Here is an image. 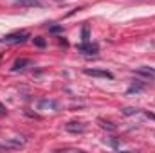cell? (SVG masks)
Here are the masks:
<instances>
[{"mask_svg":"<svg viewBox=\"0 0 155 153\" xmlns=\"http://www.w3.org/2000/svg\"><path fill=\"white\" fill-rule=\"evenodd\" d=\"M78 50H79V52H83V54H87V56H96V54L99 52V47H97L96 43L83 41V43H79V45H78Z\"/></svg>","mask_w":155,"mask_h":153,"instance_id":"1","label":"cell"},{"mask_svg":"<svg viewBox=\"0 0 155 153\" xmlns=\"http://www.w3.org/2000/svg\"><path fill=\"white\" fill-rule=\"evenodd\" d=\"M27 38H29V33L22 31V33H13V34H7V36L4 38V41H5V43H11V45H16V43H24Z\"/></svg>","mask_w":155,"mask_h":153,"instance_id":"2","label":"cell"},{"mask_svg":"<svg viewBox=\"0 0 155 153\" xmlns=\"http://www.w3.org/2000/svg\"><path fill=\"white\" fill-rule=\"evenodd\" d=\"M85 74L92 77H105V79H114V74L108 70H101V69H85Z\"/></svg>","mask_w":155,"mask_h":153,"instance_id":"3","label":"cell"},{"mask_svg":"<svg viewBox=\"0 0 155 153\" xmlns=\"http://www.w3.org/2000/svg\"><path fill=\"white\" fill-rule=\"evenodd\" d=\"M135 74L146 77V79H153L155 81V69H150V67H139V69L135 70Z\"/></svg>","mask_w":155,"mask_h":153,"instance_id":"4","label":"cell"},{"mask_svg":"<svg viewBox=\"0 0 155 153\" xmlns=\"http://www.w3.org/2000/svg\"><path fill=\"white\" fill-rule=\"evenodd\" d=\"M40 110H43V108H52L54 112H58L60 110V105L56 103V101H52V99H43V101H40Z\"/></svg>","mask_w":155,"mask_h":153,"instance_id":"5","label":"cell"},{"mask_svg":"<svg viewBox=\"0 0 155 153\" xmlns=\"http://www.w3.org/2000/svg\"><path fill=\"white\" fill-rule=\"evenodd\" d=\"M15 4L20 7H41L40 0H15Z\"/></svg>","mask_w":155,"mask_h":153,"instance_id":"6","label":"cell"},{"mask_svg":"<svg viewBox=\"0 0 155 153\" xmlns=\"http://www.w3.org/2000/svg\"><path fill=\"white\" fill-rule=\"evenodd\" d=\"M65 130L71 132V133H83V132H85V126H83L81 122H69V124L65 126Z\"/></svg>","mask_w":155,"mask_h":153,"instance_id":"7","label":"cell"},{"mask_svg":"<svg viewBox=\"0 0 155 153\" xmlns=\"http://www.w3.org/2000/svg\"><path fill=\"white\" fill-rule=\"evenodd\" d=\"M143 90H144V85H143L141 81H134L132 86L126 90V94H128V96H132V94H141Z\"/></svg>","mask_w":155,"mask_h":153,"instance_id":"8","label":"cell"},{"mask_svg":"<svg viewBox=\"0 0 155 153\" xmlns=\"http://www.w3.org/2000/svg\"><path fill=\"white\" fill-rule=\"evenodd\" d=\"M24 146V141L20 139H11V141H5L4 144H0V148H20Z\"/></svg>","mask_w":155,"mask_h":153,"instance_id":"9","label":"cell"},{"mask_svg":"<svg viewBox=\"0 0 155 153\" xmlns=\"http://www.w3.org/2000/svg\"><path fill=\"white\" fill-rule=\"evenodd\" d=\"M25 65H31V61H29V60H18V61H15L13 70H15V72H16V70H22V69H25Z\"/></svg>","mask_w":155,"mask_h":153,"instance_id":"10","label":"cell"},{"mask_svg":"<svg viewBox=\"0 0 155 153\" xmlns=\"http://www.w3.org/2000/svg\"><path fill=\"white\" fill-rule=\"evenodd\" d=\"M99 122H101V128H105V130H110V132L116 130V126H114L112 122H107V121H103V119H99Z\"/></svg>","mask_w":155,"mask_h":153,"instance_id":"11","label":"cell"},{"mask_svg":"<svg viewBox=\"0 0 155 153\" xmlns=\"http://www.w3.org/2000/svg\"><path fill=\"white\" fill-rule=\"evenodd\" d=\"M81 41H90V38H88V25H85L81 29Z\"/></svg>","mask_w":155,"mask_h":153,"instance_id":"12","label":"cell"},{"mask_svg":"<svg viewBox=\"0 0 155 153\" xmlns=\"http://www.w3.org/2000/svg\"><path fill=\"white\" fill-rule=\"evenodd\" d=\"M123 114L124 115H135V114H139V108H132V106H128V108L123 110Z\"/></svg>","mask_w":155,"mask_h":153,"instance_id":"13","label":"cell"},{"mask_svg":"<svg viewBox=\"0 0 155 153\" xmlns=\"http://www.w3.org/2000/svg\"><path fill=\"white\" fill-rule=\"evenodd\" d=\"M35 45H38V47H45V40L43 38H35Z\"/></svg>","mask_w":155,"mask_h":153,"instance_id":"14","label":"cell"},{"mask_svg":"<svg viewBox=\"0 0 155 153\" xmlns=\"http://www.w3.org/2000/svg\"><path fill=\"white\" fill-rule=\"evenodd\" d=\"M5 114H7V110H5V106L0 103V115H5Z\"/></svg>","mask_w":155,"mask_h":153,"instance_id":"15","label":"cell"}]
</instances>
